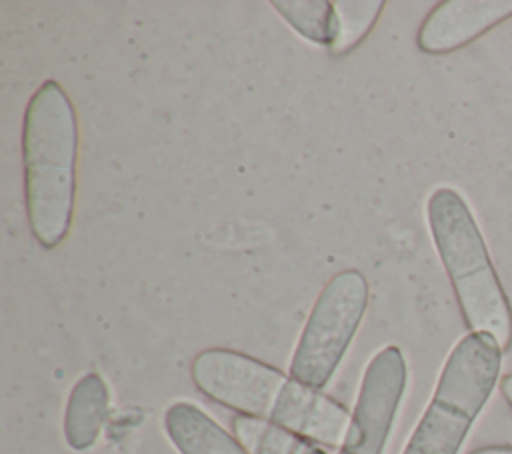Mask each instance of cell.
Listing matches in <instances>:
<instances>
[{"mask_svg":"<svg viewBox=\"0 0 512 454\" xmlns=\"http://www.w3.org/2000/svg\"><path fill=\"white\" fill-rule=\"evenodd\" d=\"M190 378L210 400L322 446H340L350 424V412L334 398L238 350L198 352L190 364Z\"/></svg>","mask_w":512,"mask_h":454,"instance_id":"1","label":"cell"},{"mask_svg":"<svg viewBox=\"0 0 512 454\" xmlns=\"http://www.w3.org/2000/svg\"><path fill=\"white\" fill-rule=\"evenodd\" d=\"M76 158L78 122L72 100L56 80H46L30 96L22 122L26 216L42 248H56L70 232Z\"/></svg>","mask_w":512,"mask_h":454,"instance_id":"2","label":"cell"},{"mask_svg":"<svg viewBox=\"0 0 512 454\" xmlns=\"http://www.w3.org/2000/svg\"><path fill=\"white\" fill-rule=\"evenodd\" d=\"M426 218L468 330L488 334L508 350L512 306L466 200L454 188L440 186L428 198Z\"/></svg>","mask_w":512,"mask_h":454,"instance_id":"3","label":"cell"},{"mask_svg":"<svg viewBox=\"0 0 512 454\" xmlns=\"http://www.w3.org/2000/svg\"><path fill=\"white\" fill-rule=\"evenodd\" d=\"M502 352L492 336L480 332H468L456 342L402 454L460 452L472 424L498 384Z\"/></svg>","mask_w":512,"mask_h":454,"instance_id":"4","label":"cell"},{"mask_svg":"<svg viewBox=\"0 0 512 454\" xmlns=\"http://www.w3.org/2000/svg\"><path fill=\"white\" fill-rule=\"evenodd\" d=\"M370 286L360 270L334 274L320 290L296 342L290 376L324 390L338 370L368 308Z\"/></svg>","mask_w":512,"mask_h":454,"instance_id":"5","label":"cell"},{"mask_svg":"<svg viewBox=\"0 0 512 454\" xmlns=\"http://www.w3.org/2000/svg\"><path fill=\"white\" fill-rule=\"evenodd\" d=\"M408 380L404 354L390 344L368 362L338 454H382Z\"/></svg>","mask_w":512,"mask_h":454,"instance_id":"6","label":"cell"},{"mask_svg":"<svg viewBox=\"0 0 512 454\" xmlns=\"http://www.w3.org/2000/svg\"><path fill=\"white\" fill-rule=\"evenodd\" d=\"M512 18V0H446L422 20L416 44L426 54H450Z\"/></svg>","mask_w":512,"mask_h":454,"instance_id":"7","label":"cell"},{"mask_svg":"<svg viewBox=\"0 0 512 454\" xmlns=\"http://www.w3.org/2000/svg\"><path fill=\"white\" fill-rule=\"evenodd\" d=\"M164 430L180 454H248L234 434H228L200 406L186 400L166 408Z\"/></svg>","mask_w":512,"mask_h":454,"instance_id":"8","label":"cell"},{"mask_svg":"<svg viewBox=\"0 0 512 454\" xmlns=\"http://www.w3.org/2000/svg\"><path fill=\"white\" fill-rule=\"evenodd\" d=\"M110 390L98 372H88L72 386L64 410V440L76 450L92 448L106 424Z\"/></svg>","mask_w":512,"mask_h":454,"instance_id":"9","label":"cell"},{"mask_svg":"<svg viewBox=\"0 0 512 454\" xmlns=\"http://www.w3.org/2000/svg\"><path fill=\"white\" fill-rule=\"evenodd\" d=\"M232 432L248 454H328L320 444L278 424L238 414Z\"/></svg>","mask_w":512,"mask_h":454,"instance_id":"10","label":"cell"},{"mask_svg":"<svg viewBox=\"0 0 512 454\" xmlns=\"http://www.w3.org/2000/svg\"><path fill=\"white\" fill-rule=\"evenodd\" d=\"M274 10L312 44L330 48L336 36L334 2L326 0H274Z\"/></svg>","mask_w":512,"mask_h":454,"instance_id":"11","label":"cell"},{"mask_svg":"<svg viewBox=\"0 0 512 454\" xmlns=\"http://www.w3.org/2000/svg\"><path fill=\"white\" fill-rule=\"evenodd\" d=\"M382 8H384L382 0L334 2L336 36L328 50L336 56L346 54L352 46H356L370 32V28L376 24Z\"/></svg>","mask_w":512,"mask_h":454,"instance_id":"12","label":"cell"},{"mask_svg":"<svg viewBox=\"0 0 512 454\" xmlns=\"http://www.w3.org/2000/svg\"><path fill=\"white\" fill-rule=\"evenodd\" d=\"M470 454H512V446H484Z\"/></svg>","mask_w":512,"mask_h":454,"instance_id":"13","label":"cell"},{"mask_svg":"<svg viewBox=\"0 0 512 454\" xmlns=\"http://www.w3.org/2000/svg\"><path fill=\"white\" fill-rule=\"evenodd\" d=\"M500 390H502V396L506 398V402L512 406V374H506L500 380Z\"/></svg>","mask_w":512,"mask_h":454,"instance_id":"14","label":"cell"}]
</instances>
